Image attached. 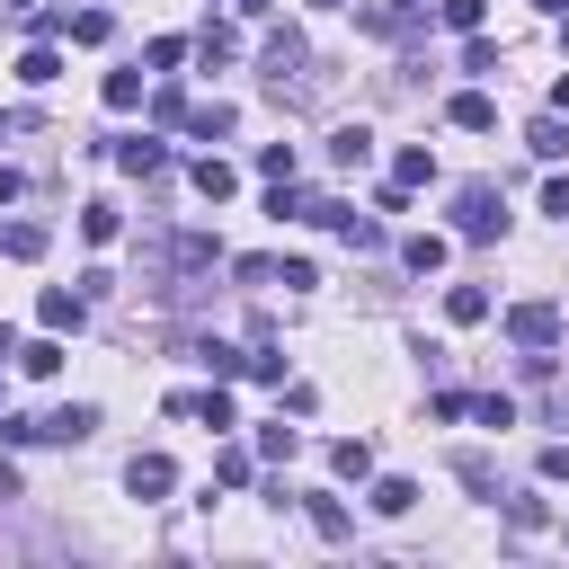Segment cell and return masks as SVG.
<instances>
[{"instance_id": "8fae6325", "label": "cell", "mask_w": 569, "mask_h": 569, "mask_svg": "<svg viewBox=\"0 0 569 569\" xmlns=\"http://www.w3.org/2000/svg\"><path fill=\"white\" fill-rule=\"evenodd\" d=\"M329 471H338V480H373V445H365V436H338V445H329Z\"/></svg>"}, {"instance_id": "e575fe53", "label": "cell", "mask_w": 569, "mask_h": 569, "mask_svg": "<svg viewBox=\"0 0 569 569\" xmlns=\"http://www.w3.org/2000/svg\"><path fill=\"white\" fill-rule=\"evenodd\" d=\"M542 480H569V445H542Z\"/></svg>"}, {"instance_id": "30bf717a", "label": "cell", "mask_w": 569, "mask_h": 569, "mask_svg": "<svg viewBox=\"0 0 569 569\" xmlns=\"http://www.w3.org/2000/svg\"><path fill=\"white\" fill-rule=\"evenodd\" d=\"M18 373L53 382V373H62V338H53V329H44V338H27V347H18Z\"/></svg>"}, {"instance_id": "1f68e13d", "label": "cell", "mask_w": 569, "mask_h": 569, "mask_svg": "<svg viewBox=\"0 0 569 569\" xmlns=\"http://www.w3.org/2000/svg\"><path fill=\"white\" fill-rule=\"evenodd\" d=\"M196 53H204V62H231V53H240V36H231V27H204V36H196Z\"/></svg>"}, {"instance_id": "d6986e66", "label": "cell", "mask_w": 569, "mask_h": 569, "mask_svg": "<svg viewBox=\"0 0 569 569\" xmlns=\"http://www.w3.org/2000/svg\"><path fill=\"white\" fill-rule=\"evenodd\" d=\"M231 124H240V116H231L222 98H213V107H187V133H196V142H222Z\"/></svg>"}, {"instance_id": "7402d4cb", "label": "cell", "mask_w": 569, "mask_h": 569, "mask_svg": "<svg viewBox=\"0 0 569 569\" xmlns=\"http://www.w3.org/2000/svg\"><path fill=\"white\" fill-rule=\"evenodd\" d=\"M196 356H204V365H213V382H231V373H249V347H222V338H204V347H196Z\"/></svg>"}, {"instance_id": "f546056e", "label": "cell", "mask_w": 569, "mask_h": 569, "mask_svg": "<svg viewBox=\"0 0 569 569\" xmlns=\"http://www.w3.org/2000/svg\"><path fill=\"white\" fill-rule=\"evenodd\" d=\"M107 107H116V116L142 107V71H107Z\"/></svg>"}, {"instance_id": "603a6c76", "label": "cell", "mask_w": 569, "mask_h": 569, "mask_svg": "<svg viewBox=\"0 0 569 569\" xmlns=\"http://www.w3.org/2000/svg\"><path fill=\"white\" fill-rule=\"evenodd\" d=\"M453 471H462V489H471V498H498V471H489V453H453Z\"/></svg>"}, {"instance_id": "484cf974", "label": "cell", "mask_w": 569, "mask_h": 569, "mask_svg": "<svg viewBox=\"0 0 569 569\" xmlns=\"http://www.w3.org/2000/svg\"><path fill=\"white\" fill-rule=\"evenodd\" d=\"M0 249H9V258H44V222H9Z\"/></svg>"}, {"instance_id": "f35d334b", "label": "cell", "mask_w": 569, "mask_h": 569, "mask_svg": "<svg viewBox=\"0 0 569 569\" xmlns=\"http://www.w3.org/2000/svg\"><path fill=\"white\" fill-rule=\"evenodd\" d=\"M560 44H569V9H560Z\"/></svg>"}, {"instance_id": "5bb4252c", "label": "cell", "mask_w": 569, "mask_h": 569, "mask_svg": "<svg viewBox=\"0 0 569 569\" xmlns=\"http://www.w3.org/2000/svg\"><path fill=\"white\" fill-rule=\"evenodd\" d=\"M329 160H338V169H365V160H373V133H365V124H338V133H329Z\"/></svg>"}, {"instance_id": "3957f363", "label": "cell", "mask_w": 569, "mask_h": 569, "mask_svg": "<svg viewBox=\"0 0 569 569\" xmlns=\"http://www.w3.org/2000/svg\"><path fill=\"white\" fill-rule=\"evenodd\" d=\"M124 489L151 507V498H169V489H178V462H169V453H133V462H124Z\"/></svg>"}, {"instance_id": "836d02e7", "label": "cell", "mask_w": 569, "mask_h": 569, "mask_svg": "<svg viewBox=\"0 0 569 569\" xmlns=\"http://www.w3.org/2000/svg\"><path fill=\"white\" fill-rule=\"evenodd\" d=\"M542 213H560V222H569V178H551V187H542Z\"/></svg>"}, {"instance_id": "d4e9b609", "label": "cell", "mask_w": 569, "mask_h": 569, "mask_svg": "<svg viewBox=\"0 0 569 569\" xmlns=\"http://www.w3.org/2000/svg\"><path fill=\"white\" fill-rule=\"evenodd\" d=\"M525 142H533V160H560V151H569V124H560V116H542Z\"/></svg>"}, {"instance_id": "2e32d148", "label": "cell", "mask_w": 569, "mask_h": 569, "mask_svg": "<svg viewBox=\"0 0 569 569\" xmlns=\"http://www.w3.org/2000/svg\"><path fill=\"white\" fill-rule=\"evenodd\" d=\"M445 320H453V329H480V320H489V293H480V284H453V293H445Z\"/></svg>"}, {"instance_id": "ab89813d", "label": "cell", "mask_w": 569, "mask_h": 569, "mask_svg": "<svg viewBox=\"0 0 569 569\" xmlns=\"http://www.w3.org/2000/svg\"><path fill=\"white\" fill-rule=\"evenodd\" d=\"M53 9H71V0H53Z\"/></svg>"}, {"instance_id": "e0dca14e", "label": "cell", "mask_w": 569, "mask_h": 569, "mask_svg": "<svg viewBox=\"0 0 569 569\" xmlns=\"http://www.w3.org/2000/svg\"><path fill=\"white\" fill-rule=\"evenodd\" d=\"M365 507H373V516H409V507H418V480H400V471H391V480H373V498H365Z\"/></svg>"}, {"instance_id": "ba28073f", "label": "cell", "mask_w": 569, "mask_h": 569, "mask_svg": "<svg viewBox=\"0 0 569 569\" xmlns=\"http://www.w3.org/2000/svg\"><path fill=\"white\" fill-rule=\"evenodd\" d=\"M80 311H89V293H62V284H44V302H36V320L62 338V329H80Z\"/></svg>"}, {"instance_id": "6da1fadb", "label": "cell", "mask_w": 569, "mask_h": 569, "mask_svg": "<svg viewBox=\"0 0 569 569\" xmlns=\"http://www.w3.org/2000/svg\"><path fill=\"white\" fill-rule=\"evenodd\" d=\"M453 231H462V240H498V231H507V196H498L489 178H471V187L453 196Z\"/></svg>"}, {"instance_id": "cb8c5ba5", "label": "cell", "mask_w": 569, "mask_h": 569, "mask_svg": "<svg viewBox=\"0 0 569 569\" xmlns=\"http://www.w3.org/2000/svg\"><path fill=\"white\" fill-rule=\"evenodd\" d=\"M436 18H445L453 36H480V18H489V0H436Z\"/></svg>"}, {"instance_id": "5b68a950", "label": "cell", "mask_w": 569, "mask_h": 569, "mask_svg": "<svg viewBox=\"0 0 569 569\" xmlns=\"http://www.w3.org/2000/svg\"><path fill=\"white\" fill-rule=\"evenodd\" d=\"M169 418H196V427H231V400H222V382H213V391H169Z\"/></svg>"}, {"instance_id": "f1b7e54d", "label": "cell", "mask_w": 569, "mask_h": 569, "mask_svg": "<svg viewBox=\"0 0 569 569\" xmlns=\"http://www.w3.org/2000/svg\"><path fill=\"white\" fill-rule=\"evenodd\" d=\"M507 525H516V533H542V525H551V498H507Z\"/></svg>"}, {"instance_id": "7c38bea8", "label": "cell", "mask_w": 569, "mask_h": 569, "mask_svg": "<svg viewBox=\"0 0 569 569\" xmlns=\"http://www.w3.org/2000/svg\"><path fill=\"white\" fill-rule=\"evenodd\" d=\"M311 533H320V542H347V533H356L347 498H329V489H320V498H311Z\"/></svg>"}, {"instance_id": "4dcf8cb0", "label": "cell", "mask_w": 569, "mask_h": 569, "mask_svg": "<svg viewBox=\"0 0 569 569\" xmlns=\"http://www.w3.org/2000/svg\"><path fill=\"white\" fill-rule=\"evenodd\" d=\"M471 418H480V427H516V400H507V391H480Z\"/></svg>"}, {"instance_id": "277c9868", "label": "cell", "mask_w": 569, "mask_h": 569, "mask_svg": "<svg viewBox=\"0 0 569 569\" xmlns=\"http://www.w3.org/2000/svg\"><path fill=\"white\" fill-rule=\"evenodd\" d=\"M427 18H436V0H373V9H365L373 36H418Z\"/></svg>"}, {"instance_id": "7a4b0ae2", "label": "cell", "mask_w": 569, "mask_h": 569, "mask_svg": "<svg viewBox=\"0 0 569 569\" xmlns=\"http://www.w3.org/2000/svg\"><path fill=\"white\" fill-rule=\"evenodd\" d=\"M507 338L525 356H551L560 347V302H507Z\"/></svg>"}, {"instance_id": "44dd1931", "label": "cell", "mask_w": 569, "mask_h": 569, "mask_svg": "<svg viewBox=\"0 0 569 569\" xmlns=\"http://www.w3.org/2000/svg\"><path fill=\"white\" fill-rule=\"evenodd\" d=\"M116 231H124V213H116V204H80V240H98V249H107Z\"/></svg>"}, {"instance_id": "9c48e42d", "label": "cell", "mask_w": 569, "mask_h": 569, "mask_svg": "<svg viewBox=\"0 0 569 569\" xmlns=\"http://www.w3.org/2000/svg\"><path fill=\"white\" fill-rule=\"evenodd\" d=\"M187 178H196V196H204V204H222V196L240 187V169H231V160H213V151H204V160H196Z\"/></svg>"}, {"instance_id": "ffe728a7", "label": "cell", "mask_w": 569, "mask_h": 569, "mask_svg": "<svg viewBox=\"0 0 569 569\" xmlns=\"http://www.w3.org/2000/svg\"><path fill=\"white\" fill-rule=\"evenodd\" d=\"M427 178H436V151H427V142H409V151L391 160V187H427Z\"/></svg>"}, {"instance_id": "8992f818", "label": "cell", "mask_w": 569, "mask_h": 569, "mask_svg": "<svg viewBox=\"0 0 569 569\" xmlns=\"http://www.w3.org/2000/svg\"><path fill=\"white\" fill-rule=\"evenodd\" d=\"M445 116H453L462 133H489V124H498V98H480V89H453V98H445Z\"/></svg>"}, {"instance_id": "4fadbf2b", "label": "cell", "mask_w": 569, "mask_h": 569, "mask_svg": "<svg viewBox=\"0 0 569 569\" xmlns=\"http://www.w3.org/2000/svg\"><path fill=\"white\" fill-rule=\"evenodd\" d=\"M18 80H27V89H44V80H62V53H53L44 36H36V44L18 53Z\"/></svg>"}, {"instance_id": "4316f807", "label": "cell", "mask_w": 569, "mask_h": 569, "mask_svg": "<svg viewBox=\"0 0 569 569\" xmlns=\"http://www.w3.org/2000/svg\"><path fill=\"white\" fill-rule=\"evenodd\" d=\"M258 453H267V462H293V453H302V436L276 418V427H258Z\"/></svg>"}, {"instance_id": "ac0fdd59", "label": "cell", "mask_w": 569, "mask_h": 569, "mask_svg": "<svg viewBox=\"0 0 569 569\" xmlns=\"http://www.w3.org/2000/svg\"><path fill=\"white\" fill-rule=\"evenodd\" d=\"M62 36H71V44H107V36H116V18H107V9H71V18H62Z\"/></svg>"}, {"instance_id": "74e56055", "label": "cell", "mask_w": 569, "mask_h": 569, "mask_svg": "<svg viewBox=\"0 0 569 569\" xmlns=\"http://www.w3.org/2000/svg\"><path fill=\"white\" fill-rule=\"evenodd\" d=\"M542 9H551V18H560V9H569V0H542Z\"/></svg>"}, {"instance_id": "9a60e30c", "label": "cell", "mask_w": 569, "mask_h": 569, "mask_svg": "<svg viewBox=\"0 0 569 569\" xmlns=\"http://www.w3.org/2000/svg\"><path fill=\"white\" fill-rule=\"evenodd\" d=\"M400 258H409V276H436V267H445V231H409Z\"/></svg>"}, {"instance_id": "d590c367", "label": "cell", "mask_w": 569, "mask_h": 569, "mask_svg": "<svg viewBox=\"0 0 569 569\" xmlns=\"http://www.w3.org/2000/svg\"><path fill=\"white\" fill-rule=\"evenodd\" d=\"M18 196H27V178H18V169H0V204H18Z\"/></svg>"}, {"instance_id": "83f0119b", "label": "cell", "mask_w": 569, "mask_h": 569, "mask_svg": "<svg viewBox=\"0 0 569 569\" xmlns=\"http://www.w3.org/2000/svg\"><path fill=\"white\" fill-rule=\"evenodd\" d=\"M249 471H258V462H249L240 445H222V453H213V480H222V489H249Z\"/></svg>"}, {"instance_id": "8d00e7d4", "label": "cell", "mask_w": 569, "mask_h": 569, "mask_svg": "<svg viewBox=\"0 0 569 569\" xmlns=\"http://www.w3.org/2000/svg\"><path fill=\"white\" fill-rule=\"evenodd\" d=\"M0 498H18V462H0Z\"/></svg>"}, {"instance_id": "52a82bcc", "label": "cell", "mask_w": 569, "mask_h": 569, "mask_svg": "<svg viewBox=\"0 0 569 569\" xmlns=\"http://www.w3.org/2000/svg\"><path fill=\"white\" fill-rule=\"evenodd\" d=\"M116 169H133V178H160V169H169V151H160L151 133H124V142H116Z\"/></svg>"}, {"instance_id": "d6a6232c", "label": "cell", "mask_w": 569, "mask_h": 569, "mask_svg": "<svg viewBox=\"0 0 569 569\" xmlns=\"http://www.w3.org/2000/svg\"><path fill=\"white\" fill-rule=\"evenodd\" d=\"M276 284H293V293H311L320 276H311V258H276Z\"/></svg>"}]
</instances>
